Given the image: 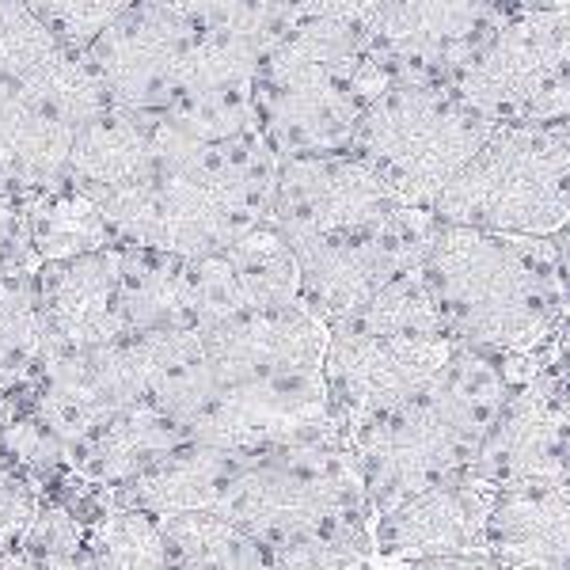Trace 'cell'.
<instances>
[{
  "instance_id": "cell-10",
  "label": "cell",
  "mask_w": 570,
  "mask_h": 570,
  "mask_svg": "<svg viewBox=\"0 0 570 570\" xmlns=\"http://www.w3.org/2000/svg\"><path fill=\"white\" fill-rule=\"evenodd\" d=\"M494 491L472 472H456L373 521V563L395 567H494L487 548Z\"/></svg>"
},
{
  "instance_id": "cell-23",
  "label": "cell",
  "mask_w": 570,
  "mask_h": 570,
  "mask_svg": "<svg viewBox=\"0 0 570 570\" xmlns=\"http://www.w3.org/2000/svg\"><path fill=\"white\" fill-rule=\"evenodd\" d=\"M20 91L35 110H42L46 118L69 126V130L115 107L107 80L99 77L96 61L85 50H58L39 72L23 80Z\"/></svg>"
},
{
  "instance_id": "cell-29",
  "label": "cell",
  "mask_w": 570,
  "mask_h": 570,
  "mask_svg": "<svg viewBox=\"0 0 570 570\" xmlns=\"http://www.w3.org/2000/svg\"><path fill=\"white\" fill-rule=\"evenodd\" d=\"M195 31H247L263 35L271 23L274 0H160Z\"/></svg>"
},
{
  "instance_id": "cell-18",
  "label": "cell",
  "mask_w": 570,
  "mask_h": 570,
  "mask_svg": "<svg viewBox=\"0 0 570 570\" xmlns=\"http://www.w3.org/2000/svg\"><path fill=\"white\" fill-rule=\"evenodd\" d=\"M183 441H187L183 422L156 411L153 403H130V407L107 415L99 426H91L80 441H72L69 468L88 487L115 491V487L153 472Z\"/></svg>"
},
{
  "instance_id": "cell-21",
  "label": "cell",
  "mask_w": 570,
  "mask_h": 570,
  "mask_svg": "<svg viewBox=\"0 0 570 570\" xmlns=\"http://www.w3.org/2000/svg\"><path fill=\"white\" fill-rule=\"evenodd\" d=\"M23 217L39 263L104 252V247L118 244V233L107 220V214L72 183H61V187H50L42 195L27 198Z\"/></svg>"
},
{
  "instance_id": "cell-25",
  "label": "cell",
  "mask_w": 570,
  "mask_h": 570,
  "mask_svg": "<svg viewBox=\"0 0 570 570\" xmlns=\"http://www.w3.org/2000/svg\"><path fill=\"white\" fill-rule=\"evenodd\" d=\"M343 327L357 331H384V335H449L441 327V316L434 308V297L422 278V266L400 271L373 293L365 305H357Z\"/></svg>"
},
{
  "instance_id": "cell-17",
  "label": "cell",
  "mask_w": 570,
  "mask_h": 570,
  "mask_svg": "<svg viewBox=\"0 0 570 570\" xmlns=\"http://www.w3.org/2000/svg\"><path fill=\"white\" fill-rule=\"evenodd\" d=\"M487 548L494 567L570 570V475L494 491Z\"/></svg>"
},
{
  "instance_id": "cell-30",
  "label": "cell",
  "mask_w": 570,
  "mask_h": 570,
  "mask_svg": "<svg viewBox=\"0 0 570 570\" xmlns=\"http://www.w3.org/2000/svg\"><path fill=\"white\" fill-rule=\"evenodd\" d=\"M39 499L42 494L31 475L0 456V567H4V559L23 540L35 510H39Z\"/></svg>"
},
{
  "instance_id": "cell-16",
  "label": "cell",
  "mask_w": 570,
  "mask_h": 570,
  "mask_svg": "<svg viewBox=\"0 0 570 570\" xmlns=\"http://www.w3.org/2000/svg\"><path fill=\"white\" fill-rule=\"evenodd\" d=\"M35 297L46 343L96 346L126 335L118 293V244L35 266Z\"/></svg>"
},
{
  "instance_id": "cell-31",
  "label": "cell",
  "mask_w": 570,
  "mask_h": 570,
  "mask_svg": "<svg viewBox=\"0 0 570 570\" xmlns=\"http://www.w3.org/2000/svg\"><path fill=\"white\" fill-rule=\"evenodd\" d=\"M35 266H39V255L31 247L23 206L0 198V271H35Z\"/></svg>"
},
{
  "instance_id": "cell-34",
  "label": "cell",
  "mask_w": 570,
  "mask_h": 570,
  "mask_svg": "<svg viewBox=\"0 0 570 570\" xmlns=\"http://www.w3.org/2000/svg\"><path fill=\"white\" fill-rule=\"evenodd\" d=\"M551 247H556L559 271H563V282H567V293H570V217L556 228V233H551Z\"/></svg>"
},
{
  "instance_id": "cell-27",
  "label": "cell",
  "mask_w": 570,
  "mask_h": 570,
  "mask_svg": "<svg viewBox=\"0 0 570 570\" xmlns=\"http://www.w3.org/2000/svg\"><path fill=\"white\" fill-rule=\"evenodd\" d=\"M66 46L23 0H0V88H20Z\"/></svg>"
},
{
  "instance_id": "cell-33",
  "label": "cell",
  "mask_w": 570,
  "mask_h": 570,
  "mask_svg": "<svg viewBox=\"0 0 570 570\" xmlns=\"http://www.w3.org/2000/svg\"><path fill=\"white\" fill-rule=\"evenodd\" d=\"M537 357H540V365L556 376V384L567 392V400H570V305H567L563 316H559V324L548 335V343L537 351Z\"/></svg>"
},
{
  "instance_id": "cell-12",
  "label": "cell",
  "mask_w": 570,
  "mask_h": 570,
  "mask_svg": "<svg viewBox=\"0 0 570 570\" xmlns=\"http://www.w3.org/2000/svg\"><path fill=\"white\" fill-rule=\"evenodd\" d=\"M395 206H400V198L389 190V183L354 149L316 153L289 156L278 164L266 220L282 228L289 244H301L312 236L362 228Z\"/></svg>"
},
{
  "instance_id": "cell-22",
  "label": "cell",
  "mask_w": 570,
  "mask_h": 570,
  "mask_svg": "<svg viewBox=\"0 0 570 570\" xmlns=\"http://www.w3.org/2000/svg\"><path fill=\"white\" fill-rule=\"evenodd\" d=\"M160 529H164V544H168V567H195V570L266 567V548L240 521H233L217 505L164 513Z\"/></svg>"
},
{
  "instance_id": "cell-35",
  "label": "cell",
  "mask_w": 570,
  "mask_h": 570,
  "mask_svg": "<svg viewBox=\"0 0 570 570\" xmlns=\"http://www.w3.org/2000/svg\"><path fill=\"white\" fill-rule=\"evenodd\" d=\"M502 12H521V8H570V0H494Z\"/></svg>"
},
{
  "instance_id": "cell-7",
  "label": "cell",
  "mask_w": 570,
  "mask_h": 570,
  "mask_svg": "<svg viewBox=\"0 0 570 570\" xmlns=\"http://www.w3.org/2000/svg\"><path fill=\"white\" fill-rule=\"evenodd\" d=\"M434 209L400 202L395 209L362 228L293 244L301 263V305L316 312L327 327L343 324L389 278L411 271V266H422L426 247L434 240Z\"/></svg>"
},
{
  "instance_id": "cell-32",
  "label": "cell",
  "mask_w": 570,
  "mask_h": 570,
  "mask_svg": "<svg viewBox=\"0 0 570 570\" xmlns=\"http://www.w3.org/2000/svg\"><path fill=\"white\" fill-rule=\"evenodd\" d=\"M285 16H320V20H343L354 27H370L381 0H274Z\"/></svg>"
},
{
  "instance_id": "cell-15",
  "label": "cell",
  "mask_w": 570,
  "mask_h": 570,
  "mask_svg": "<svg viewBox=\"0 0 570 570\" xmlns=\"http://www.w3.org/2000/svg\"><path fill=\"white\" fill-rule=\"evenodd\" d=\"M297 293V247L271 220H259L220 252L195 259V305L209 324L240 316L247 308L289 305V301H301Z\"/></svg>"
},
{
  "instance_id": "cell-20",
  "label": "cell",
  "mask_w": 570,
  "mask_h": 570,
  "mask_svg": "<svg viewBox=\"0 0 570 570\" xmlns=\"http://www.w3.org/2000/svg\"><path fill=\"white\" fill-rule=\"evenodd\" d=\"M153 134L156 115L149 110L107 107L72 134L69 183L85 195L130 187L153 168Z\"/></svg>"
},
{
  "instance_id": "cell-6",
  "label": "cell",
  "mask_w": 570,
  "mask_h": 570,
  "mask_svg": "<svg viewBox=\"0 0 570 570\" xmlns=\"http://www.w3.org/2000/svg\"><path fill=\"white\" fill-rule=\"evenodd\" d=\"M456 88L491 122H570V8L505 12Z\"/></svg>"
},
{
  "instance_id": "cell-14",
  "label": "cell",
  "mask_w": 570,
  "mask_h": 570,
  "mask_svg": "<svg viewBox=\"0 0 570 570\" xmlns=\"http://www.w3.org/2000/svg\"><path fill=\"white\" fill-rule=\"evenodd\" d=\"M206 351L217 384H263L301 373H324L331 327L301 301L247 308L206 327Z\"/></svg>"
},
{
  "instance_id": "cell-19",
  "label": "cell",
  "mask_w": 570,
  "mask_h": 570,
  "mask_svg": "<svg viewBox=\"0 0 570 570\" xmlns=\"http://www.w3.org/2000/svg\"><path fill=\"white\" fill-rule=\"evenodd\" d=\"M247 456L233 453V449L206 445V441L187 438L176 453H168L153 472L137 475L134 483H122L107 491L110 502L137 505L149 510L156 518L179 510H202V505H217L225 491L240 475Z\"/></svg>"
},
{
  "instance_id": "cell-11",
  "label": "cell",
  "mask_w": 570,
  "mask_h": 570,
  "mask_svg": "<svg viewBox=\"0 0 570 570\" xmlns=\"http://www.w3.org/2000/svg\"><path fill=\"white\" fill-rule=\"evenodd\" d=\"M468 472L491 491L570 475V400L532 354Z\"/></svg>"
},
{
  "instance_id": "cell-28",
  "label": "cell",
  "mask_w": 570,
  "mask_h": 570,
  "mask_svg": "<svg viewBox=\"0 0 570 570\" xmlns=\"http://www.w3.org/2000/svg\"><path fill=\"white\" fill-rule=\"evenodd\" d=\"M39 20L58 35L66 50H88L104 27L122 12L130 0H23Z\"/></svg>"
},
{
  "instance_id": "cell-13",
  "label": "cell",
  "mask_w": 570,
  "mask_h": 570,
  "mask_svg": "<svg viewBox=\"0 0 570 570\" xmlns=\"http://www.w3.org/2000/svg\"><path fill=\"white\" fill-rule=\"evenodd\" d=\"M195 27H187L160 0H130L91 39L88 58L107 80L115 107L160 115L168 107L176 69L187 53Z\"/></svg>"
},
{
  "instance_id": "cell-24",
  "label": "cell",
  "mask_w": 570,
  "mask_h": 570,
  "mask_svg": "<svg viewBox=\"0 0 570 570\" xmlns=\"http://www.w3.org/2000/svg\"><path fill=\"white\" fill-rule=\"evenodd\" d=\"M85 567L153 570L168 567L160 518L137 505L107 502L85 529Z\"/></svg>"
},
{
  "instance_id": "cell-3",
  "label": "cell",
  "mask_w": 570,
  "mask_h": 570,
  "mask_svg": "<svg viewBox=\"0 0 570 570\" xmlns=\"http://www.w3.org/2000/svg\"><path fill=\"white\" fill-rule=\"evenodd\" d=\"M422 278L441 327L456 343L505 354H537L570 305L551 236L499 233L438 217Z\"/></svg>"
},
{
  "instance_id": "cell-9",
  "label": "cell",
  "mask_w": 570,
  "mask_h": 570,
  "mask_svg": "<svg viewBox=\"0 0 570 570\" xmlns=\"http://www.w3.org/2000/svg\"><path fill=\"white\" fill-rule=\"evenodd\" d=\"M453 335H384L335 324L324 351L327 415L338 434L407 403L453 351Z\"/></svg>"
},
{
  "instance_id": "cell-8",
  "label": "cell",
  "mask_w": 570,
  "mask_h": 570,
  "mask_svg": "<svg viewBox=\"0 0 570 570\" xmlns=\"http://www.w3.org/2000/svg\"><path fill=\"white\" fill-rule=\"evenodd\" d=\"M502 16L494 0H381L365 50L389 85H456Z\"/></svg>"
},
{
  "instance_id": "cell-1",
  "label": "cell",
  "mask_w": 570,
  "mask_h": 570,
  "mask_svg": "<svg viewBox=\"0 0 570 570\" xmlns=\"http://www.w3.org/2000/svg\"><path fill=\"white\" fill-rule=\"evenodd\" d=\"M266 548V567H370L373 499L338 426L247 456L217 502Z\"/></svg>"
},
{
  "instance_id": "cell-26",
  "label": "cell",
  "mask_w": 570,
  "mask_h": 570,
  "mask_svg": "<svg viewBox=\"0 0 570 570\" xmlns=\"http://www.w3.org/2000/svg\"><path fill=\"white\" fill-rule=\"evenodd\" d=\"M85 529L88 525L77 518V510L46 491L4 567H85Z\"/></svg>"
},
{
  "instance_id": "cell-5",
  "label": "cell",
  "mask_w": 570,
  "mask_h": 570,
  "mask_svg": "<svg viewBox=\"0 0 570 570\" xmlns=\"http://www.w3.org/2000/svg\"><path fill=\"white\" fill-rule=\"evenodd\" d=\"M491 126L456 85H389L365 107L354 153L400 202L434 209Z\"/></svg>"
},
{
  "instance_id": "cell-2",
  "label": "cell",
  "mask_w": 570,
  "mask_h": 570,
  "mask_svg": "<svg viewBox=\"0 0 570 570\" xmlns=\"http://www.w3.org/2000/svg\"><path fill=\"white\" fill-rule=\"evenodd\" d=\"M529 357L532 354L453 343L441 370L419 395L351 430L346 445L373 510H392L395 502L468 472Z\"/></svg>"
},
{
  "instance_id": "cell-4",
  "label": "cell",
  "mask_w": 570,
  "mask_h": 570,
  "mask_svg": "<svg viewBox=\"0 0 570 570\" xmlns=\"http://www.w3.org/2000/svg\"><path fill=\"white\" fill-rule=\"evenodd\" d=\"M453 225L551 236L570 217V122H494L434 202Z\"/></svg>"
}]
</instances>
